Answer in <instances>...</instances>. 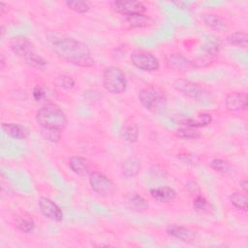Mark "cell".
<instances>
[{
	"label": "cell",
	"mask_w": 248,
	"mask_h": 248,
	"mask_svg": "<svg viewBox=\"0 0 248 248\" xmlns=\"http://www.w3.org/2000/svg\"><path fill=\"white\" fill-rule=\"evenodd\" d=\"M53 51L68 63L81 68L94 67L96 62L90 54L88 46L75 38L65 36H47Z\"/></svg>",
	"instance_id": "cell-1"
},
{
	"label": "cell",
	"mask_w": 248,
	"mask_h": 248,
	"mask_svg": "<svg viewBox=\"0 0 248 248\" xmlns=\"http://www.w3.org/2000/svg\"><path fill=\"white\" fill-rule=\"evenodd\" d=\"M36 121L43 129L63 131L68 125L66 113L56 105H46L36 112Z\"/></svg>",
	"instance_id": "cell-2"
},
{
	"label": "cell",
	"mask_w": 248,
	"mask_h": 248,
	"mask_svg": "<svg viewBox=\"0 0 248 248\" xmlns=\"http://www.w3.org/2000/svg\"><path fill=\"white\" fill-rule=\"evenodd\" d=\"M138 98L145 109L152 113H161L167 107V98L157 86H146L139 91Z\"/></svg>",
	"instance_id": "cell-3"
},
{
	"label": "cell",
	"mask_w": 248,
	"mask_h": 248,
	"mask_svg": "<svg viewBox=\"0 0 248 248\" xmlns=\"http://www.w3.org/2000/svg\"><path fill=\"white\" fill-rule=\"evenodd\" d=\"M103 87L112 95H120L127 88V78L124 72L115 66L107 67L102 74Z\"/></svg>",
	"instance_id": "cell-4"
},
{
	"label": "cell",
	"mask_w": 248,
	"mask_h": 248,
	"mask_svg": "<svg viewBox=\"0 0 248 248\" xmlns=\"http://www.w3.org/2000/svg\"><path fill=\"white\" fill-rule=\"evenodd\" d=\"M132 64L145 72H155L160 69L159 59L150 52L143 50H134L130 56Z\"/></svg>",
	"instance_id": "cell-5"
},
{
	"label": "cell",
	"mask_w": 248,
	"mask_h": 248,
	"mask_svg": "<svg viewBox=\"0 0 248 248\" xmlns=\"http://www.w3.org/2000/svg\"><path fill=\"white\" fill-rule=\"evenodd\" d=\"M88 181L91 189L99 195L108 196L115 190L113 181L100 171H92L88 175Z\"/></svg>",
	"instance_id": "cell-6"
},
{
	"label": "cell",
	"mask_w": 248,
	"mask_h": 248,
	"mask_svg": "<svg viewBox=\"0 0 248 248\" xmlns=\"http://www.w3.org/2000/svg\"><path fill=\"white\" fill-rule=\"evenodd\" d=\"M172 86L177 92L181 93L182 95L188 98L195 99V100L200 99L204 93L203 88L200 84L187 79H182V78L176 79L173 82Z\"/></svg>",
	"instance_id": "cell-7"
},
{
	"label": "cell",
	"mask_w": 248,
	"mask_h": 248,
	"mask_svg": "<svg viewBox=\"0 0 248 248\" xmlns=\"http://www.w3.org/2000/svg\"><path fill=\"white\" fill-rule=\"evenodd\" d=\"M39 208L45 217L54 222H61L64 218L61 208L52 200L46 197H41L39 199Z\"/></svg>",
	"instance_id": "cell-8"
},
{
	"label": "cell",
	"mask_w": 248,
	"mask_h": 248,
	"mask_svg": "<svg viewBox=\"0 0 248 248\" xmlns=\"http://www.w3.org/2000/svg\"><path fill=\"white\" fill-rule=\"evenodd\" d=\"M225 105L228 110L232 112L245 111L248 107L247 93L244 91L231 92L226 96Z\"/></svg>",
	"instance_id": "cell-9"
},
{
	"label": "cell",
	"mask_w": 248,
	"mask_h": 248,
	"mask_svg": "<svg viewBox=\"0 0 248 248\" xmlns=\"http://www.w3.org/2000/svg\"><path fill=\"white\" fill-rule=\"evenodd\" d=\"M112 8L116 13L124 16L144 14L146 12V7L140 1H114Z\"/></svg>",
	"instance_id": "cell-10"
},
{
	"label": "cell",
	"mask_w": 248,
	"mask_h": 248,
	"mask_svg": "<svg viewBox=\"0 0 248 248\" xmlns=\"http://www.w3.org/2000/svg\"><path fill=\"white\" fill-rule=\"evenodd\" d=\"M166 65L169 69L173 71H189L196 68L195 62L189 60L180 53H170L165 58Z\"/></svg>",
	"instance_id": "cell-11"
},
{
	"label": "cell",
	"mask_w": 248,
	"mask_h": 248,
	"mask_svg": "<svg viewBox=\"0 0 248 248\" xmlns=\"http://www.w3.org/2000/svg\"><path fill=\"white\" fill-rule=\"evenodd\" d=\"M9 47L16 55L20 56L22 58L35 50L32 42L23 36L13 37L9 41Z\"/></svg>",
	"instance_id": "cell-12"
},
{
	"label": "cell",
	"mask_w": 248,
	"mask_h": 248,
	"mask_svg": "<svg viewBox=\"0 0 248 248\" xmlns=\"http://www.w3.org/2000/svg\"><path fill=\"white\" fill-rule=\"evenodd\" d=\"M166 232L170 236L183 242H191L196 237V232L193 230L187 227L175 225V224L169 225L166 229Z\"/></svg>",
	"instance_id": "cell-13"
},
{
	"label": "cell",
	"mask_w": 248,
	"mask_h": 248,
	"mask_svg": "<svg viewBox=\"0 0 248 248\" xmlns=\"http://www.w3.org/2000/svg\"><path fill=\"white\" fill-rule=\"evenodd\" d=\"M202 20L204 22L205 25L208 27L218 31V32H224L229 29V25L227 21L221 17L220 16L212 13H202L201 15Z\"/></svg>",
	"instance_id": "cell-14"
},
{
	"label": "cell",
	"mask_w": 248,
	"mask_h": 248,
	"mask_svg": "<svg viewBox=\"0 0 248 248\" xmlns=\"http://www.w3.org/2000/svg\"><path fill=\"white\" fill-rule=\"evenodd\" d=\"M69 167L74 173L79 176H88L92 172L89 162L83 157H71L69 159Z\"/></svg>",
	"instance_id": "cell-15"
},
{
	"label": "cell",
	"mask_w": 248,
	"mask_h": 248,
	"mask_svg": "<svg viewBox=\"0 0 248 248\" xmlns=\"http://www.w3.org/2000/svg\"><path fill=\"white\" fill-rule=\"evenodd\" d=\"M121 170L124 176L133 178L140 173L141 170V162L138 157L130 156L123 161Z\"/></svg>",
	"instance_id": "cell-16"
},
{
	"label": "cell",
	"mask_w": 248,
	"mask_h": 248,
	"mask_svg": "<svg viewBox=\"0 0 248 248\" xmlns=\"http://www.w3.org/2000/svg\"><path fill=\"white\" fill-rule=\"evenodd\" d=\"M125 203L130 209L138 212L145 211L149 207L148 202L145 200V198L137 193L127 195L125 197Z\"/></svg>",
	"instance_id": "cell-17"
},
{
	"label": "cell",
	"mask_w": 248,
	"mask_h": 248,
	"mask_svg": "<svg viewBox=\"0 0 248 248\" xmlns=\"http://www.w3.org/2000/svg\"><path fill=\"white\" fill-rule=\"evenodd\" d=\"M212 121V116L209 113H200L196 115L194 118H186L180 121V125L183 127H190V128H203L209 125Z\"/></svg>",
	"instance_id": "cell-18"
},
{
	"label": "cell",
	"mask_w": 248,
	"mask_h": 248,
	"mask_svg": "<svg viewBox=\"0 0 248 248\" xmlns=\"http://www.w3.org/2000/svg\"><path fill=\"white\" fill-rule=\"evenodd\" d=\"M221 45L218 40L214 39H207L202 46V58L205 61L212 60L214 57H216L220 52Z\"/></svg>",
	"instance_id": "cell-19"
},
{
	"label": "cell",
	"mask_w": 248,
	"mask_h": 248,
	"mask_svg": "<svg viewBox=\"0 0 248 248\" xmlns=\"http://www.w3.org/2000/svg\"><path fill=\"white\" fill-rule=\"evenodd\" d=\"M2 130L6 135L14 139L23 140L28 137V131L25 127L20 124L14 122H4L2 123Z\"/></svg>",
	"instance_id": "cell-20"
},
{
	"label": "cell",
	"mask_w": 248,
	"mask_h": 248,
	"mask_svg": "<svg viewBox=\"0 0 248 248\" xmlns=\"http://www.w3.org/2000/svg\"><path fill=\"white\" fill-rule=\"evenodd\" d=\"M151 197L161 202H169L176 198V192L169 186H161L150 190Z\"/></svg>",
	"instance_id": "cell-21"
},
{
	"label": "cell",
	"mask_w": 248,
	"mask_h": 248,
	"mask_svg": "<svg viewBox=\"0 0 248 248\" xmlns=\"http://www.w3.org/2000/svg\"><path fill=\"white\" fill-rule=\"evenodd\" d=\"M124 20L131 28H144L154 24L153 18H151L149 16H146L145 14L128 16H125Z\"/></svg>",
	"instance_id": "cell-22"
},
{
	"label": "cell",
	"mask_w": 248,
	"mask_h": 248,
	"mask_svg": "<svg viewBox=\"0 0 248 248\" xmlns=\"http://www.w3.org/2000/svg\"><path fill=\"white\" fill-rule=\"evenodd\" d=\"M23 59L25 64H27L29 67L40 71H45L48 65L47 60L39 54L36 50L27 54L25 57H23Z\"/></svg>",
	"instance_id": "cell-23"
},
{
	"label": "cell",
	"mask_w": 248,
	"mask_h": 248,
	"mask_svg": "<svg viewBox=\"0 0 248 248\" xmlns=\"http://www.w3.org/2000/svg\"><path fill=\"white\" fill-rule=\"evenodd\" d=\"M15 226L17 230L24 233H30L35 229V222L31 216L21 215L15 219Z\"/></svg>",
	"instance_id": "cell-24"
},
{
	"label": "cell",
	"mask_w": 248,
	"mask_h": 248,
	"mask_svg": "<svg viewBox=\"0 0 248 248\" xmlns=\"http://www.w3.org/2000/svg\"><path fill=\"white\" fill-rule=\"evenodd\" d=\"M122 136L124 140L130 143H135L139 139V127L134 122H127L122 128Z\"/></svg>",
	"instance_id": "cell-25"
},
{
	"label": "cell",
	"mask_w": 248,
	"mask_h": 248,
	"mask_svg": "<svg viewBox=\"0 0 248 248\" xmlns=\"http://www.w3.org/2000/svg\"><path fill=\"white\" fill-rule=\"evenodd\" d=\"M227 42L235 46H239L242 48L247 47V43H248V36L246 33L241 32V31H236L232 32L230 35L227 36Z\"/></svg>",
	"instance_id": "cell-26"
},
{
	"label": "cell",
	"mask_w": 248,
	"mask_h": 248,
	"mask_svg": "<svg viewBox=\"0 0 248 248\" xmlns=\"http://www.w3.org/2000/svg\"><path fill=\"white\" fill-rule=\"evenodd\" d=\"M231 203L237 209L247 210V197L245 193L234 192L230 196Z\"/></svg>",
	"instance_id": "cell-27"
},
{
	"label": "cell",
	"mask_w": 248,
	"mask_h": 248,
	"mask_svg": "<svg viewBox=\"0 0 248 248\" xmlns=\"http://www.w3.org/2000/svg\"><path fill=\"white\" fill-rule=\"evenodd\" d=\"M193 208L200 213H208L211 210V204L202 195H198L194 200Z\"/></svg>",
	"instance_id": "cell-28"
},
{
	"label": "cell",
	"mask_w": 248,
	"mask_h": 248,
	"mask_svg": "<svg viewBox=\"0 0 248 248\" xmlns=\"http://www.w3.org/2000/svg\"><path fill=\"white\" fill-rule=\"evenodd\" d=\"M65 4L69 9L78 14H85L90 10V5L87 1L71 0V1H66Z\"/></svg>",
	"instance_id": "cell-29"
},
{
	"label": "cell",
	"mask_w": 248,
	"mask_h": 248,
	"mask_svg": "<svg viewBox=\"0 0 248 248\" xmlns=\"http://www.w3.org/2000/svg\"><path fill=\"white\" fill-rule=\"evenodd\" d=\"M55 83L58 87L64 90H71L75 87V80L74 78L68 74H60L57 76L55 79Z\"/></svg>",
	"instance_id": "cell-30"
},
{
	"label": "cell",
	"mask_w": 248,
	"mask_h": 248,
	"mask_svg": "<svg viewBox=\"0 0 248 248\" xmlns=\"http://www.w3.org/2000/svg\"><path fill=\"white\" fill-rule=\"evenodd\" d=\"M175 136L180 139H189V140H195L201 137V133L198 131V129L190 128V127H181L175 132Z\"/></svg>",
	"instance_id": "cell-31"
},
{
	"label": "cell",
	"mask_w": 248,
	"mask_h": 248,
	"mask_svg": "<svg viewBox=\"0 0 248 248\" xmlns=\"http://www.w3.org/2000/svg\"><path fill=\"white\" fill-rule=\"evenodd\" d=\"M210 168L212 170H214L215 171L217 172H220V173H225L227 172L230 168H231V165L230 163L225 160V159H221V158H215L213 159L211 162H210Z\"/></svg>",
	"instance_id": "cell-32"
},
{
	"label": "cell",
	"mask_w": 248,
	"mask_h": 248,
	"mask_svg": "<svg viewBox=\"0 0 248 248\" xmlns=\"http://www.w3.org/2000/svg\"><path fill=\"white\" fill-rule=\"evenodd\" d=\"M42 136L48 141L51 142H57L60 139V132L55 130H49V129H43L42 128Z\"/></svg>",
	"instance_id": "cell-33"
},
{
	"label": "cell",
	"mask_w": 248,
	"mask_h": 248,
	"mask_svg": "<svg viewBox=\"0 0 248 248\" xmlns=\"http://www.w3.org/2000/svg\"><path fill=\"white\" fill-rule=\"evenodd\" d=\"M33 98L35 101L39 102L41 101L45 96H46V92L44 90V88L41 86V85H36L34 88H33Z\"/></svg>",
	"instance_id": "cell-34"
},
{
	"label": "cell",
	"mask_w": 248,
	"mask_h": 248,
	"mask_svg": "<svg viewBox=\"0 0 248 248\" xmlns=\"http://www.w3.org/2000/svg\"><path fill=\"white\" fill-rule=\"evenodd\" d=\"M177 158L184 164L193 165L195 164V156L193 154H178Z\"/></svg>",
	"instance_id": "cell-35"
},
{
	"label": "cell",
	"mask_w": 248,
	"mask_h": 248,
	"mask_svg": "<svg viewBox=\"0 0 248 248\" xmlns=\"http://www.w3.org/2000/svg\"><path fill=\"white\" fill-rule=\"evenodd\" d=\"M240 188L243 190V192L246 194L247 193V190H248V182H247V180L246 179H242L241 181H240Z\"/></svg>",
	"instance_id": "cell-36"
},
{
	"label": "cell",
	"mask_w": 248,
	"mask_h": 248,
	"mask_svg": "<svg viewBox=\"0 0 248 248\" xmlns=\"http://www.w3.org/2000/svg\"><path fill=\"white\" fill-rule=\"evenodd\" d=\"M171 3H172L176 8H179V9L185 8V6H186V3L183 2V1H172Z\"/></svg>",
	"instance_id": "cell-37"
},
{
	"label": "cell",
	"mask_w": 248,
	"mask_h": 248,
	"mask_svg": "<svg viewBox=\"0 0 248 248\" xmlns=\"http://www.w3.org/2000/svg\"><path fill=\"white\" fill-rule=\"evenodd\" d=\"M5 65H6V59H5L4 54L1 53V54H0V69H1V71L4 70Z\"/></svg>",
	"instance_id": "cell-38"
},
{
	"label": "cell",
	"mask_w": 248,
	"mask_h": 248,
	"mask_svg": "<svg viewBox=\"0 0 248 248\" xmlns=\"http://www.w3.org/2000/svg\"><path fill=\"white\" fill-rule=\"evenodd\" d=\"M7 4H5L4 2H0V14L1 16H3L5 14V11H6V8H7Z\"/></svg>",
	"instance_id": "cell-39"
},
{
	"label": "cell",
	"mask_w": 248,
	"mask_h": 248,
	"mask_svg": "<svg viewBox=\"0 0 248 248\" xmlns=\"http://www.w3.org/2000/svg\"><path fill=\"white\" fill-rule=\"evenodd\" d=\"M0 31H1V39H3L4 38V34H5V29H4L3 26H1Z\"/></svg>",
	"instance_id": "cell-40"
}]
</instances>
